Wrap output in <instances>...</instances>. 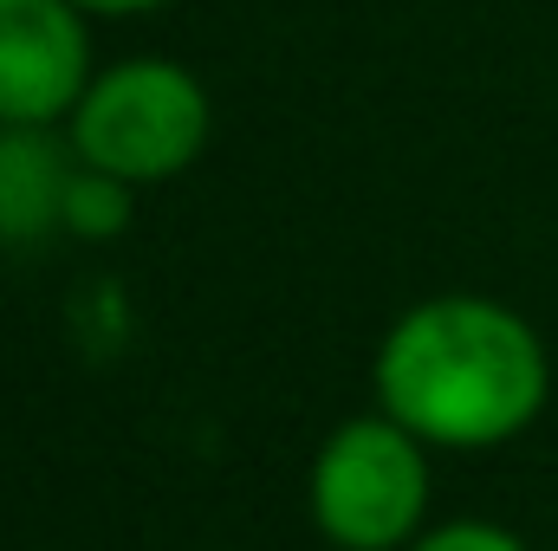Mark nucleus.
<instances>
[{
  "instance_id": "f257e3e1",
  "label": "nucleus",
  "mask_w": 558,
  "mask_h": 551,
  "mask_svg": "<svg viewBox=\"0 0 558 551\" xmlns=\"http://www.w3.org/2000/svg\"><path fill=\"white\" fill-rule=\"evenodd\" d=\"M546 390L539 331L481 292L422 298L377 344V403L428 448H500L539 421Z\"/></svg>"
},
{
  "instance_id": "f03ea898",
  "label": "nucleus",
  "mask_w": 558,
  "mask_h": 551,
  "mask_svg": "<svg viewBox=\"0 0 558 551\" xmlns=\"http://www.w3.org/2000/svg\"><path fill=\"white\" fill-rule=\"evenodd\" d=\"M312 526L338 551H410L428 519V441L397 415H357L312 454Z\"/></svg>"
},
{
  "instance_id": "7ed1b4c3",
  "label": "nucleus",
  "mask_w": 558,
  "mask_h": 551,
  "mask_svg": "<svg viewBox=\"0 0 558 551\" xmlns=\"http://www.w3.org/2000/svg\"><path fill=\"white\" fill-rule=\"evenodd\" d=\"M215 131L208 91L175 59H124L98 72L72 111V149L85 169H105L118 182H169L182 175Z\"/></svg>"
},
{
  "instance_id": "20e7f679",
  "label": "nucleus",
  "mask_w": 558,
  "mask_h": 551,
  "mask_svg": "<svg viewBox=\"0 0 558 551\" xmlns=\"http://www.w3.org/2000/svg\"><path fill=\"white\" fill-rule=\"evenodd\" d=\"M92 85V33L72 0H0V124H72Z\"/></svg>"
},
{
  "instance_id": "39448f33",
  "label": "nucleus",
  "mask_w": 558,
  "mask_h": 551,
  "mask_svg": "<svg viewBox=\"0 0 558 551\" xmlns=\"http://www.w3.org/2000/svg\"><path fill=\"white\" fill-rule=\"evenodd\" d=\"M78 149L52 143V131H7L0 124V241H39L65 215V182Z\"/></svg>"
},
{
  "instance_id": "423d86ee",
  "label": "nucleus",
  "mask_w": 558,
  "mask_h": 551,
  "mask_svg": "<svg viewBox=\"0 0 558 551\" xmlns=\"http://www.w3.org/2000/svg\"><path fill=\"white\" fill-rule=\"evenodd\" d=\"M124 221H131V182H118V175L78 162L72 182H65V215H59V228L85 234V241H105V234H118Z\"/></svg>"
},
{
  "instance_id": "0eeeda50",
  "label": "nucleus",
  "mask_w": 558,
  "mask_h": 551,
  "mask_svg": "<svg viewBox=\"0 0 558 551\" xmlns=\"http://www.w3.org/2000/svg\"><path fill=\"white\" fill-rule=\"evenodd\" d=\"M410 551H526L507 526H487V519H448L435 532H422Z\"/></svg>"
},
{
  "instance_id": "6e6552de",
  "label": "nucleus",
  "mask_w": 558,
  "mask_h": 551,
  "mask_svg": "<svg viewBox=\"0 0 558 551\" xmlns=\"http://www.w3.org/2000/svg\"><path fill=\"white\" fill-rule=\"evenodd\" d=\"M78 13H156V7H169V0H72Z\"/></svg>"
}]
</instances>
